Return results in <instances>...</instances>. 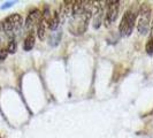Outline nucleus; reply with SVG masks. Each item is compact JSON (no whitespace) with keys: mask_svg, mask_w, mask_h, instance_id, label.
I'll use <instances>...</instances> for the list:
<instances>
[{"mask_svg":"<svg viewBox=\"0 0 153 138\" xmlns=\"http://www.w3.org/2000/svg\"><path fill=\"white\" fill-rule=\"evenodd\" d=\"M151 6L144 2L140 5L137 15V30L140 35H146L150 29V23H151Z\"/></svg>","mask_w":153,"mask_h":138,"instance_id":"obj_1","label":"nucleus"},{"mask_svg":"<svg viewBox=\"0 0 153 138\" xmlns=\"http://www.w3.org/2000/svg\"><path fill=\"white\" fill-rule=\"evenodd\" d=\"M136 19H137V16H136V14L131 9L127 10L124 13L122 20L120 22V27H119V31H120L121 36H123V37L130 36L132 30H134V28H135Z\"/></svg>","mask_w":153,"mask_h":138,"instance_id":"obj_2","label":"nucleus"},{"mask_svg":"<svg viewBox=\"0 0 153 138\" xmlns=\"http://www.w3.org/2000/svg\"><path fill=\"white\" fill-rule=\"evenodd\" d=\"M21 27H22V16L20 14H12L7 16L2 22L4 31L8 35L17 32L21 29Z\"/></svg>","mask_w":153,"mask_h":138,"instance_id":"obj_3","label":"nucleus"},{"mask_svg":"<svg viewBox=\"0 0 153 138\" xmlns=\"http://www.w3.org/2000/svg\"><path fill=\"white\" fill-rule=\"evenodd\" d=\"M106 7H107V10L105 12V16H104V22H105V25L106 28L111 27L113 23L116 21L117 19V15H119V1H106Z\"/></svg>","mask_w":153,"mask_h":138,"instance_id":"obj_4","label":"nucleus"},{"mask_svg":"<svg viewBox=\"0 0 153 138\" xmlns=\"http://www.w3.org/2000/svg\"><path fill=\"white\" fill-rule=\"evenodd\" d=\"M104 2H101V1H93V23H92V25H93V28L94 29H98L100 27V24L102 22V19H104V16H105V10H104V6L105 5H102Z\"/></svg>","mask_w":153,"mask_h":138,"instance_id":"obj_5","label":"nucleus"},{"mask_svg":"<svg viewBox=\"0 0 153 138\" xmlns=\"http://www.w3.org/2000/svg\"><path fill=\"white\" fill-rule=\"evenodd\" d=\"M42 20V12L39 9H33L31 10L30 13L27 16V20H25V29L27 30H31L35 25H37L39 23V21Z\"/></svg>","mask_w":153,"mask_h":138,"instance_id":"obj_6","label":"nucleus"},{"mask_svg":"<svg viewBox=\"0 0 153 138\" xmlns=\"http://www.w3.org/2000/svg\"><path fill=\"white\" fill-rule=\"evenodd\" d=\"M84 5L85 1H82V0L73 1V6H71V16H73V19H76V17L82 15V13L84 10Z\"/></svg>","mask_w":153,"mask_h":138,"instance_id":"obj_7","label":"nucleus"},{"mask_svg":"<svg viewBox=\"0 0 153 138\" xmlns=\"http://www.w3.org/2000/svg\"><path fill=\"white\" fill-rule=\"evenodd\" d=\"M33 46H35V33L32 31H30L28 33V36L25 37L24 42H23V50L24 51H30L33 48Z\"/></svg>","mask_w":153,"mask_h":138,"instance_id":"obj_8","label":"nucleus"},{"mask_svg":"<svg viewBox=\"0 0 153 138\" xmlns=\"http://www.w3.org/2000/svg\"><path fill=\"white\" fill-rule=\"evenodd\" d=\"M59 23H60V16L58 12H53V14H51V17L48 20V29L50 30H56L58 27H59Z\"/></svg>","mask_w":153,"mask_h":138,"instance_id":"obj_9","label":"nucleus"},{"mask_svg":"<svg viewBox=\"0 0 153 138\" xmlns=\"http://www.w3.org/2000/svg\"><path fill=\"white\" fill-rule=\"evenodd\" d=\"M61 36H62V33L60 31H54V32H52L51 36H50V38H48L50 45H52V46L58 45L59 42H60V39H61Z\"/></svg>","mask_w":153,"mask_h":138,"instance_id":"obj_10","label":"nucleus"},{"mask_svg":"<svg viewBox=\"0 0 153 138\" xmlns=\"http://www.w3.org/2000/svg\"><path fill=\"white\" fill-rule=\"evenodd\" d=\"M16 48H17V44H16V42H15V39H10L9 40V43H8V45H7V52L8 53H15L16 52Z\"/></svg>","mask_w":153,"mask_h":138,"instance_id":"obj_11","label":"nucleus"},{"mask_svg":"<svg viewBox=\"0 0 153 138\" xmlns=\"http://www.w3.org/2000/svg\"><path fill=\"white\" fill-rule=\"evenodd\" d=\"M146 52L147 54H150V55H153V38L152 37H150L149 40H147V43H146Z\"/></svg>","mask_w":153,"mask_h":138,"instance_id":"obj_12","label":"nucleus"},{"mask_svg":"<svg viewBox=\"0 0 153 138\" xmlns=\"http://www.w3.org/2000/svg\"><path fill=\"white\" fill-rule=\"evenodd\" d=\"M7 50L6 48H0V60H5L7 56Z\"/></svg>","mask_w":153,"mask_h":138,"instance_id":"obj_13","label":"nucleus"},{"mask_svg":"<svg viewBox=\"0 0 153 138\" xmlns=\"http://www.w3.org/2000/svg\"><path fill=\"white\" fill-rule=\"evenodd\" d=\"M13 5H14V1H9V2H6V4H4V5L1 6V9H6V8L12 7Z\"/></svg>","mask_w":153,"mask_h":138,"instance_id":"obj_14","label":"nucleus"},{"mask_svg":"<svg viewBox=\"0 0 153 138\" xmlns=\"http://www.w3.org/2000/svg\"><path fill=\"white\" fill-rule=\"evenodd\" d=\"M150 37L153 38V22H152V25H151V36H150Z\"/></svg>","mask_w":153,"mask_h":138,"instance_id":"obj_15","label":"nucleus"},{"mask_svg":"<svg viewBox=\"0 0 153 138\" xmlns=\"http://www.w3.org/2000/svg\"><path fill=\"white\" fill-rule=\"evenodd\" d=\"M4 31V28H2V22H0V32Z\"/></svg>","mask_w":153,"mask_h":138,"instance_id":"obj_16","label":"nucleus"}]
</instances>
